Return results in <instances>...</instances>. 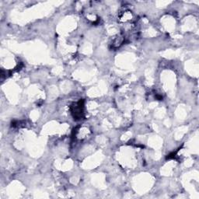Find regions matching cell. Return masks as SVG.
<instances>
[{
  "label": "cell",
  "mask_w": 199,
  "mask_h": 199,
  "mask_svg": "<svg viewBox=\"0 0 199 199\" xmlns=\"http://www.w3.org/2000/svg\"><path fill=\"white\" fill-rule=\"evenodd\" d=\"M83 100H80L76 104H73L71 106V111L75 120L82 119V117H83Z\"/></svg>",
  "instance_id": "6da1fadb"
},
{
  "label": "cell",
  "mask_w": 199,
  "mask_h": 199,
  "mask_svg": "<svg viewBox=\"0 0 199 199\" xmlns=\"http://www.w3.org/2000/svg\"><path fill=\"white\" fill-rule=\"evenodd\" d=\"M177 151H176V152H173L172 153H170V154L168 155V156L166 157V159H172V158H174L176 156V155H177Z\"/></svg>",
  "instance_id": "7a4b0ae2"
}]
</instances>
